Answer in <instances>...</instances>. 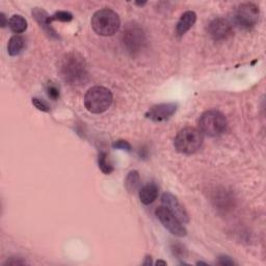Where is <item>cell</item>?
Returning <instances> with one entry per match:
<instances>
[{"instance_id": "1", "label": "cell", "mask_w": 266, "mask_h": 266, "mask_svg": "<svg viewBox=\"0 0 266 266\" xmlns=\"http://www.w3.org/2000/svg\"><path fill=\"white\" fill-rule=\"evenodd\" d=\"M60 70L63 79L70 85H82L88 79L86 62L79 53L71 52L65 55Z\"/></svg>"}, {"instance_id": "2", "label": "cell", "mask_w": 266, "mask_h": 266, "mask_svg": "<svg viewBox=\"0 0 266 266\" xmlns=\"http://www.w3.org/2000/svg\"><path fill=\"white\" fill-rule=\"evenodd\" d=\"M120 17L113 9H99L92 18V27L99 36H113L120 29Z\"/></svg>"}, {"instance_id": "3", "label": "cell", "mask_w": 266, "mask_h": 266, "mask_svg": "<svg viewBox=\"0 0 266 266\" xmlns=\"http://www.w3.org/2000/svg\"><path fill=\"white\" fill-rule=\"evenodd\" d=\"M113 103V94L104 86H93L84 96V106L92 114H102Z\"/></svg>"}, {"instance_id": "4", "label": "cell", "mask_w": 266, "mask_h": 266, "mask_svg": "<svg viewBox=\"0 0 266 266\" xmlns=\"http://www.w3.org/2000/svg\"><path fill=\"white\" fill-rule=\"evenodd\" d=\"M204 141L203 133L194 127H186L178 132L175 137L176 150L183 154H194L201 149Z\"/></svg>"}, {"instance_id": "5", "label": "cell", "mask_w": 266, "mask_h": 266, "mask_svg": "<svg viewBox=\"0 0 266 266\" xmlns=\"http://www.w3.org/2000/svg\"><path fill=\"white\" fill-rule=\"evenodd\" d=\"M228 126L226 117L217 110H207L199 120V128L207 136H219Z\"/></svg>"}, {"instance_id": "6", "label": "cell", "mask_w": 266, "mask_h": 266, "mask_svg": "<svg viewBox=\"0 0 266 266\" xmlns=\"http://www.w3.org/2000/svg\"><path fill=\"white\" fill-rule=\"evenodd\" d=\"M146 35L137 24H128L122 35V43L131 55H136L146 45Z\"/></svg>"}, {"instance_id": "7", "label": "cell", "mask_w": 266, "mask_h": 266, "mask_svg": "<svg viewBox=\"0 0 266 266\" xmlns=\"http://www.w3.org/2000/svg\"><path fill=\"white\" fill-rule=\"evenodd\" d=\"M260 12L256 4L254 3H242L240 4L234 14V20L236 25L240 28L250 30L255 27L259 21Z\"/></svg>"}, {"instance_id": "8", "label": "cell", "mask_w": 266, "mask_h": 266, "mask_svg": "<svg viewBox=\"0 0 266 266\" xmlns=\"http://www.w3.org/2000/svg\"><path fill=\"white\" fill-rule=\"evenodd\" d=\"M155 215L160 220L163 227L166 230H169L173 235L177 237H184L186 235V229L182 226L181 221L168 208H165L164 206L158 207L155 210Z\"/></svg>"}, {"instance_id": "9", "label": "cell", "mask_w": 266, "mask_h": 266, "mask_svg": "<svg viewBox=\"0 0 266 266\" xmlns=\"http://www.w3.org/2000/svg\"><path fill=\"white\" fill-rule=\"evenodd\" d=\"M208 33L215 41H224L233 35V26L224 18H216L208 25Z\"/></svg>"}, {"instance_id": "10", "label": "cell", "mask_w": 266, "mask_h": 266, "mask_svg": "<svg viewBox=\"0 0 266 266\" xmlns=\"http://www.w3.org/2000/svg\"><path fill=\"white\" fill-rule=\"evenodd\" d=\"M161 202L165 208H168L170 211L178 218L181 223L186 224L190 221V216H188V213L185 210V208L181 205V203L178 201L174 195L170 193H165L162 195L161 198Z\"/></svg>"}, {"instance_id": "11", "label": "cell", "mask_w": 266, "mask_h": 266, "mask_svg": "<svg viewBox=\"0 0 266 266\" xmlns=\"http://www.w3.org/2000/svg\"><path fill=\"white\" fill-rule=\"evenodd\" d=\"M178 109V104L177 103H162L151 107L146 117L154 122H162L169 120Z\"/></svg>"}, {"instance_id": "12", "label": "cell", "mask_w": 266, "mask_h": 266, "mask_svg": "<svg viewBox=\"0 0 266 266\" xmlns=\"http://www.w3.org/2000/svg\"><path fill=\"white\" fill-rule=\"evenodd\" d=\"M197 21V15L193 10H187L185 12L181 18L179 19L178 23L176 26V32L179 37L185 35V33L190 30Z\"/></svg>"}, {"instance_id": "13", "label": "cell", "mask_w": 266, "mask_h": 266, "mask_svg": "<svg viewBox=\"0 0 266 266\" xmlns=\"http://www.w3.org/2000/svg\"><path fill=\"white\" fill-rule=\"evenodd\" d=\"M32 15L33 17H35V19L37 20L38 23L40 24V26L45 30L49 36H51L52 38H55V39H60V37L57 35V31H55L52 27H51V24H49V15L45 12V10L42 9V8H39V7H36L32 9Z\"/></svg>"}, {"instance_id": "14", "label": "cell", "mask_w": 266, "mask_h": 266, "mask_svg": "<svg viewBox=\"0 0 266 266\" xmlns=\"http://www.w3.org/2000/svg\"><path fill=\"white\" fill-rule=\"evenodd\" d=\"M158 193H159V190H158V186L155 183L146 184L145 186H142L140 188L139 193H138L140 202L145 205H149V204L153 203L155 200L157 199Z\"/></svg>"}, {"instance_id": "15", "label": "cell", "mask_w": 266, "mask_h": 266, "mask_svg": "<svg viewBox=\"0 0 266 266\" xmlns=\"http://www.w3.org/2000/svg\"><path fill=\"white\" fill-rule=\"evenodd\" d=\"M25 46V40L21 36H14L10 38L8 41L7 45V51L10 57H16V55L20 54L21 51L24 49Z\"/></svg>"}, {"instance_id": "16", "label": "cell", "mask_w": 266, "mask_h": 266, "mask_svg": "<svg viewBox=\"0 0 266 266\" xmlns=\"http://www.w3.org/2000/svg\"><path fill=\"white\" fill-rule=\"evenodd\" d=\"M8 26L13 32L22 33L27 29V21L20 15H14L8 20Z\"/></svg>"}, {"instance_id": "17", "label": "cell", "mask_w": 266, "mask_h": 266, "mask_svg": "<svg viewBox=\"0 0 266 266\" xmlns=\"http://www.w3.org/2000/svg\"><path fill=\"white\" fill-rule=\"evenodd\" d=\"M139 184H140V178L138 173L136 171H131L127 175V178L125 181V186L127 188V191L130 193L135 192L138 188Z\"/></svg>"}, {"instance_id": "18", "label": "cell", "mask_w": 266, "mask_h": 266, "mask_svg": "<svg viewBox=\"0 0 266 266\" xmlns=\"http://www.w3.org/2000/svg\"><path fill=\"white\" fill-rule=\"evenodd\" d=\"M98 164H99L100 170H101L106 175H109L114 171V166L112 163H110V161L108 159V155L104 152L100 153L99 159H98Z\"/></svg>"}, {"instance_id": "19", "label": "cell", "mask_w": 266, "mask_h": 266, "mask_svg": "<svg viewBox=\"0 0 266 266\" xmlns=\"http://www.w3.org/2000/svg\"><path fill=\"white\" fill-rule=\"evenodd\" d=\"M73 19V15L69 12H66V10H60L57 12L54 15L49 17V24H51L52 21H62V22H70Z\"/></svg>"}, {"instance_id": "20", "label": "cell", "mask_w": 266, "mask_h": 266, "mask_svg": "<svg viewBox=\"0 0 266 266\" xmlns=\"http://www.w3.org/2000/svg\"><path fill=\"white\" fill-rule=\"evenodd\" d=\"M47 94L49 98L54 100V101H57L60 98V88L58 87V85H55L52 82H49V84L47 85Z\"/></svg>"}, {"instance_id": "21", "label": "cell", "mask_w": 266, "mask_h": 266, "mask_svg": "<svg viewBox=\"0 0 266 266\" xmlns=\"http://www.w3.org/2000/svg\"><path fill=\"white\" fill-rule=\"evenodd\" d=\"M32 104L35 105L39 110H41V112L48 113L50 110V106L48 105V103L44 101V100L39 99V98H33L32 99Z\"/></svg>"}, {"instance_id": "22", "label": "cell", "mask_w": 266, "mask_h": 266, "mask_svg": "<svg viewBox=\"0 0 266 266\" xmlns=\"http://www.w3.org/2000/svg\"><path fill=\"white\" fill-rule=\"evenodd\" d=\"M113 148L118 149V150H124L127 152L131 151V145L127 140H124V139H119V140L115 141L113 143Z\"/></svg>"}, {"instance_id": "23", "label": "cell", "mask_w": 266, "mask_h": 266, "mask_svg": "<svg viewBox=\"0 0 266 266\" xmlns=\"http://www.w3.org/2000/svg\"><path fill=\"white\" fill-rule=\"evenodd\" d=\"M218 264L219 265H225V266H231V265H234L235 263L228 256H220L218 258Z\"/></svg>"}, {"instance_id": "24", "label": "cell", "mask_w": 266, "mask_h": 266, "mask_svg": "<svg viewBox=\"0 0 266 266\" xmlns=\"http://www.w3.org/2000/svg\"><path fill=\"white\" fill-rule=\"evenodd\" d=\"M173 252L177 256H183L184 255V249L181 245H175L173 247Z\"/></svg>"}, {"instance_id": "25", "label": "cell", "mask_w": 266, "mask_h": 266, "mask_svg": "<svg viewBox=\"0 0 266 266\" xmlns=\"http://www.w3.org/2000/svg\"><path fill=\"white\" fill-rule=\"evenodd\" d=\"M22 264H25L24 261H22L20 259H16V258H10L9 260H7L4 265H12V266H15V265H22Z\"/></svg>"}, {"instance_id": "26", "label": "cell", "mask_w": 266, "mask_h": 266, "mask_svg": "<svg viewBox=\"0 0 266 266\" xmlns=\"http://www.w3.org/2000/svg\"><path fill=\"white\" fill-rule=\"evenodd\" d=\"M0 19H1V26L2 27H5V25H6V18H5V16H4L3 13L0 14Z\"/></svg>"}, {"instance_id": "27", "label": "cell", "mask_w": 266, "mask_h": 266, "mask_svg": "<svg viewBox=\"0 0 266 266\" xmlns=\"http://www.w3.org/2000/svg\"><path fill=\"white\" fill-rule=\"evenodd\" d=\"M152 262H151V257H147V261L146 262H143L142 264L143 265H149V264H151Z\"/></svg>"}, {"instance_id": "28", "label": "cell", "mask_w": 266, "mask_h": 266, "mask_svg": "<svg viewBox=\"0 0 266 266\" xmlns=\"http://www.w3.org/2000/svg\"><path fill=\"white\" fill-rule=\"evenodd\" d=\"M156 264H157V265H159V264H162V265H166V262H164V261H161V260H159V261H157V262H156Z\"/></svg>"}]
</instances>
